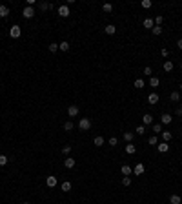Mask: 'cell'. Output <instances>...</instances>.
Masks as SVG:
<instances>
[{
	"label": "cell",
	"instance_id": "obj_1",
	"mask_svg": "<svg viewBox=\"0 0 182 204\" xmlns=\"http://www.w3.org/2000/svg\"><path fill=\"white\" fill-rule=\"evenodd\" d=\"M78 128H80L82 131H89L91 129V120L89 118H80V120H78Z\"/></svg>",
	"mask_w": 182,
	"mask_h": 204
},
{
	"label": "cell",
	"instance_id": "obj_2",
	"mask_svg": "<svg viewBox=\"0 0 182 204\" xmlns=\"http://www.w3.org/2000/svg\"><path fill=\"white\" fill-rule=\"evenodd\" d=\"M22 35V27L20 26H11L9 27V37L11 38H18Z\"/></svg>",
	"mask_w": 182,
	"mask_h": 204
},
{
	"label": "cell",
	"instance_id": "obj_3",
	"mask_svg": "<svg viewBox=\"0 0 182 204\" xmlns=\"http://www.w3.org/2000/svg\"><path fill=\"white\" fill-rule=\"evenodd\" d=\"M58 15H60L62 18H67V17H69V7H67V4L58 6Z\"/></svg>",
	"mask_w": 182,
	"mask_h": 204
},
{
	"label": "cell",
	"instance_id": "obj_4",
	"mask_svg": "<svg viewBox=\"0 0 182 204\" xmlns=\"http://www.w3.org/2000/svg\"><path fill=\"white\" fill-rule=\"evenodd\" d=\"M22 17H24V18H33V17H35V9L29 7V6H26V7L22 9Z\"/></svg>",
	"mask_w": 182,
	"mask_h": 204
},
{
	"label": "cell",
	"instance_id": "obj_5",
	"mask_svg": "<svg viewBox=\"0 0 182 204\" xmlns=\"http://www.w3.org/2000/svg\"><path fill=\"white\" fill-rule=\"evenodd\" d=\"M46 184L49 188H55L57 184H58V179L55 177V175H47V179H46Z\"/></svg>",
	"mask_w": 182,
	"mask_h": 204
},
{
	"label": "cell",
	"instance_id": "obj_6",
	"mask_svg": "<svg viewBox=\"0 0 182 204\" xmlns=\"http://www.w3.org/2000/svg\"><path fill=\"white\" fill-rule=\"evenodd\" d=\"M153 124V115L151 113H146L144 117H142V126H151Z\"/></svg>",
	"mask_w": 182,
	"mask_h": 204
},
{
	"label": "cell",
	"instance_id": "obj_7",
	"mask_svg": "<svg viewBox=\"0 0 182 204\" xmlns=\"http://www.w3.org/2000/svg\"><path fill=\"white\" fill-rule=\"evenodd\" d=\"M171 120H173V117H171L169 113H162V117H160V124H162V126H166V124H171Z\"/></svg>",
	"mask_w": 182,
	"mask_h": 204
},
{
	"label": "cell",
	"instance_id": "obj_8",
	"mask_svg": "<svg viewBox=\"0 0 182 204\" xmlns=\"http://www.w3.org/2000/svg\"><path fill=\"white\" fill-rule=\"evenodd\" d=\"M75 164H77V162H75V159H73V157H67L66 161H64V166H66L67 170H71V168H75Z\"/></svg>",
	"mask_w": 182,
	"mask_h": 204
},
{
	"label": "cell",
	"instance_id": "obj_9",
	"mask_svg": "<svg viewBox=\"0 0 182 204\" xmlns=\"http://www.w3.org/2000/svg\"><path fill=\"white\" fill-rule=\"evenodd\" d=\"M120 171H122V175H124V177H129L131 173H133V170H131V166H127V164H124V166L120 168Z\"/></svg>",
	"mask_w": 182,
	"mask_h": 204
},
{
	"label": "cell",
	"instance_id": "obj_10",
	"mask_svg": "<svg viewBox=\"0 0 182 204\" xmlns=\"http://www.w3.org/2000/svg\"><path fill=\"white\" fill-rule=\"evenodd\" d=\"M160 135H162V142H169L171 138H173V133L171 131H162Z\"/></svg>",
	"mask_w": 182,
	"mask_h": 204
},
{
	"label": "cell",
	"instance_id": "obj_11",
	"mask_svg": "<svg viewBox=\"0 0 182 204\" xmlns=\"http://www.w3.org/2000/svg\"><path fill=\"white\" fill-rule=\"evenodd\" d=\"M147 102H149L151 106L157 104V102H159V95H157V93H149V95H147Z\"/></svg>",
	"mask_w": 182,
	"mask_h": 204
},
{
	"label": "cell",
	"instance_id": "obj_12",
	"mask_svg": "<svg viewBox=\"0 0 182 204\" xmlns=\"http://www.w3.org/2000/svg\"><path fill=\"white\" fill-rule=\"evenodd\" d=\"M38 7H40L42 11H51L55 6H53V4H47V2H40V4H38Z\"/></svg>",
	"mask_w": 182,
	"mask_h": 204
},
{
	"label": "cell",
	"instance_id": "obj_13",
	"mask_svg": "<svg viewBox=\"0 0 182 204\" xmlns=\"http://www.w3.org/2000/svg\"><path fill=\"white\" fill-rule=\"evenodd\" d=\"M67 115H69V117H77L78 115V106H69V108H67Z\"/></svg>",
	"mask_w": 182,
	"mask_h": 204
},
{
	"label": "cell",
	"instance_id": "obj_14",
	"mask_svg": "<svg viewBox=\"0 0 182 204\" xmlns=\"http://www.w3.org/2000/svg\"><path fill=\"white\" fill-rule=\"evenodd\" d=\"M157 150H159L160 153H166V151L169 150V144H168V142H160L159 146H157Z\"/></svg>",
	"mask_w": 182,
	"mask_h": 204
},
{
	"label": "cell",
	"instance_id": "obj_15",
	"mask_svg": "<svg viewBox=\"0 0 182 204\" xmlns=\"http://www.w3.org/2000/svg\"><path fill=\"white\" fill-rule=\"evenodd\" d=\"M0 17H2V18L9 17V7L7 6H0Z\"/></svg>",
	"mask_w": 182,
	"mask_h": 204
},
{
	"label": "cell",
	"instance_id": "obj_16",
	"mask_svg": "<svg viewBox=\"0 0 182 204\" xmlns=\"http://www.w3.org/2000/svg\"><path fill=\"white\" fill-rule=\"evenodd\" d=\"M144 27L146 29H153L155 27V20H153V18H146V20H144Z\"/></svg>",
	"mask_w": 182,
	"mask_h": 204
},
{
	"label": "cell",
	"instance_id": "obj_17",
	"mask_svg": "<svg viewBox=\"0 0 182 204\" xmlns=\"http://www.w3.org/2000/svg\"><path fill=\"white\" fill-rule=\"evenodd\" d=\"M135 151H137V146H135V144H131V142H127V146H126V153H129V155H133Z\"/></svg>",
	"mask_w": 182,
	"mask_h": 204
},
{
	"label": "cell",
	"instance_id": "obj_18",
	"mask_svg": "<svg viewBox=\"0 0 182 204\" xmlns=\"http://www.w3.org/2000/svg\"><path fill=\"white\" fill-rule=\"evenodd\" d=\"M169 98H171V102H180V93L179 91H171Z\"/></svg>",
	"mask_w": 182,
	"mask_h": 204
},
{
	"label": "cell",
	"instance_id": "obj_19",
	"mask_svg": "<svg viewBox=\"0 0 182 204\" xmlns=\"http://www.w3.org/2000/svg\"><path fill=\"white\" fill-rule=\"evenodd\" d=\"M133 173H135V175H142V173H144V164H137Z\"/></svg>",
	"mask_w": 182,
	"mask_h": 204
},
{
	"label": "cell",
	"instance_id": "obj_20",
	"mask_svg": "<svg viewBox=\"0 0 182 204\" xmlns=\"http://www.w3.org/2000/svg\"><path fill=\"white\" fill-rule=\"evenodd\" d=\"M106 33L107 35H115L117 33V27L113 26V24H107V26H106Z\"/></svg>",
	"mask_w": 182,
	"mask_h": 204
},
{
	"label": "cell",
	"instance_id": "obj_21",
	"mask_svg": "<svg viewBox=\"0 0 182 204\" xmlns=\"http://www.w3.org/2000/svg\"><path fill=\"white\" fill-rule=\"evenodd\" d=\"M169 202H171V204H180L182 199H180V195H171V197H169Z\"/></svg>",
	"mask_w": 182,
	"mask_h": 204
},
{
	"label": "cell",
	"instance_id": "obj_22",
	"mask_svg": "<svg viewBox=\"0 0 182 204\" xmlns=\"http://www.w3.org/2000/svg\"><path fill=\"white\" fill-rule=\"evenodd\" d=\"M133 137H135L133 131H126V133H124V140H126V142H131V140H133Z\"/></svg>",
	"mask_w": 182,
	"mask_h": 204
},
{
	"label": "cell",
	"instance_id": "obj_23",
	"mask_svg": "<svg viewBox=\"0 0 182 204\" xmlns=\"http://www.w3.org/2000/svg\"><path fill=\"white\" fill-rule=\"evenodd\" d=\"M164 71H173V62H171V60H166L164 62Z\"/></svg>",
	"mask_w": 182,
	"mask_h": 204
},
{
	"label": "cell",
	"instance_id": "obj_24",
	"mask_svg": "<svg viewBox=\"0 0 182 204\" xmlns=\"http://www.w3.org/2000/svg\"><path fill=\"white\" fill-rule=\"evenodd\" d=\"M159 84H160V80H159L157 77H149V86H151V88H157Z\"/></svg>",
	"mask_w": 182,
	"mask_h": 204
},
{
	"label": "cell",
	"instance_id": "obj_25",
	"mask_svg": "<svg viewBox=\"0 0 182 204\" xmlns=\"http://www.w3.org/2000/svg\"><path fill=\"white\" fill-rule=\"evenodd\" d=\"M144 86H146V82L142 80V78H135V88H137V89H142Z\"/></svg>",
	"mask_w": 182,
	"mask_h": 204
},
{
	"label": "cell",
	"instance_id": "obj_26",
	"mask_svg": "<svg viewBox=\"0 0 182 204\" xmlns=\"http://www.w3.org/2000/svg\"><path fill=\"white\" fill-rule=\"evenodd\" d=\"M58 49L60 51H69V42H60L58 44Z\"/></svg>",
	"mask_w": 182,
	"mask_h": 204
},
{
	"label": "cell",
	"instance_id": "obj_27",
	"mask_svg": "<svg viewBox=\"0 0 182 204\" xmlns=\"http://www.w3.org/2000/svg\"><path fill=\"white\" fill-rule=\"evenodd\" d=\"M62 191H71V182L69 181H66V182H62Z\"/></svg>",
	"mask_w": 182,
	"mask_h": 204
},
{
	"label": "cell",
	"instance_id": "obj_28",
	"mask_svg": "<svg viewBox=\"0 0 182 204\" xmlns=\"http://www.w3.org/2000/svg\"><path fill=\"white\" fill-rule=\"evenodd\" d=\"M102 11H104V13H111L113 11V4H104V6H102Z\"/></svg>",
	"mask_w": 182,
	"mask_h": 204
},
{
	"label": "cell",
	"instance_id": "obj_29",
	"mask_svg": "<svg viewBox=\"0 0 182 204\" xmlns=\"http://www.w3.org/2000/svg\"><path fill=\"white\" fill-rule=\"evenodd\" d=\"M73 128H75V124H73L71 120H67L66 124H64V129H66V131H71V129H73Z\"/></svg>",
	"mask_w": 182,
	"mask_h": 204
},
{
	"label": "cell",
	"instance_id": "obj_30",
	"mask_svg": "<svg viewBox=\"0 0 182 204\" xmlns=\"http://www.w3.org/2000/svg\"><path fill=\"white\" fill-rule=\"evenodd\" d=\"M104 137H95V146H104Z\"/></svg>",
	"mask_w": 182,
	"mask_h": 204
},
{
	"label": "cell",
	"instance_id": "obj_31",
	"mask_svg": "<svg viewBox=\"0 0 182 204\" xmlns=\"http://www.w3.org/2000/svg\"><path fill=\"white\" fill-rule=\"evenodd\" d=\"M153 131L157 133V135H160L162 133V124H153Z\"/></svg>",
	"mask_w": 182,
	"mask_h": 204
},
{
	"label": "cell",
	"instance_id": "obj_32",
	"mask_svg": "<svg viewBox=\"0 0 182 204\" xmlns=\"http://www.w3.org/2000/svg\"><path fill=\"white\" fill-rule=\"evenodd\" d=\"M153 20H155V26H162V22H164V17H162V15H159V17L153 18Z\"/></svg>",
	"mask_w": 182,
	"mask_h": 204
},
{
	"label": "cell",
	"instance_id": "obj_33",
	"mask_svg": "<svg viewBox=\"0 0 182 204\" xmlns=\"http://www.w3.org/2000/svg\"><path fill=\"white\" fill-rule=\"evenodd\" d=\"M135 133H137V135H144V133H146V126H139L135 129Z\"/></svg>",
	"mask_w": 182,
	"mask_h": 204
},
{
	"label": "cell",
	"instance_id": "obj_34",
	"mask_svg": "<svg viewBox=\"0 0 182 204\" xmlns=\"http://www.w3.org/2000/svg\"><path fill=\"white\" fill-rule=\"evenodd\" d=\"M151 6H153V2H151V0H142V7H146V9H149Z\"/></svg>",
	"mask_w": 182,
	"mask_h": 204
},
{
	"label": "cell",
	"instance_id": "obj_35",
	"mask_svg": "<svg viewBox=\"0 0 182 204\" xmlns=\"http://www.w3.org/2000/svg\"><path fill=\"white\" fill-rule=\"evenodd\" d=\"M49 51H51V53H55V51H58V44H57V42L49 44Z\"/></svg>",
	"mask_w": 182,
	"mask_h": 204
},
{
	"label": "cell",
	"instance_id": "obj_36",
	"mask_svg": "<svg viewBox=\"0 0 182 204\" xmlns=\"http://www.w3.org/2000/svg\"><path fill=\"white\" fill-rule=\"evenodd\" d=\"M7 162H9V159L6 155H0V166H6Z\"/></svg>",
	"mask_w": 182,
	"mask_h": 204
},
{
	"label": "cell",
	"instance_id": "obj_37",
	"mask_svg": "<svg viewBox=\"0 0 182 204\" xmlns=\"http://www.w3.org/2000/svg\"><path fill=\"white\" fill-rule=\"evenodd\" d=\"M107 144H109V146H117V144H119V138H117V137H111L109 140H107Z\"/></svg>",
	"mask_w": 182,
	"mask_h": 204
},
{
	"label": "cell",
	"instance_id": "obj_38",
	"mask_svg": "<svg viewBox=\"0 0 182 204\" xmlns=\"http://www.w3.org/2000/svg\"><path fill=\"white\" fill-rule=\"evenodd\" d=\"M131 184V177H124L122 179V186H129Z\"/></svg>",
	"mask_w": 182,
	"mask_h": 204
},
{
	"label": "cell",
	"instance_id": "obj_39",
	"mask_svg": "<svg viewBox=\"0 0 182 204\" xmlns=\"http://www.w3.org/2000/svg\"><path fill=\"white\" fill-rule=\"evenodd\" d=\"M151 31H153V35H160V33H162V26H155Z\"/></svg>",
	"mask_w": 182,
	"mask_h": 204
},
{
	"label": "cell",
	"instance_id": "obj_40",
	"mask_svg": "<svg viewBox=\"0 0 182 204\" xmlns=\"http://www.w3.org/2000/svg\"><path fill=\"white\" fill-rule=\"evenodd\" d=\"M142 73H144L146 77H151V73H153V71H151V68H149V66H146V68H144V71H142Z\"/></svg>",
	"mask_w": 182,
	"mask_h": 204
},
{
	"label": "cell",
	"instance_id": "obj_41",
	"mask_svg": "<svg viewBox=\"0 0 182 204\" xmlns=\"http://www.w3.org/2000/svg\"><path fill=\"white\" fill-rule=\"evenodd\" d=\"M62 153H64V155H69V153H71V146H64L62 148Z\"/></svg>",
	"mask_w": 182,
	"mask_h": 204
},
{
	"label": "cell",
	"instance_id": "obj_42",
	"mask_svg": "<svg viewBox=\"0 0 182 204\" xmlns=\"http://www.w3.org/2000/svg\"><path fill=\"white\" fill-rule=\"evenodd\" d=\"M160 55H162V57H168V55H169V51H168L166 47H162V49H160Z\"/></svg>",
	"mask_w": 182,
	"mask_h": 204
},
{
	"label": "cell",
	"instance_id": "obj_43",
	"mask_svg": "<svg viewBox=\"0 0 182 204\" xmlns=\"http://www.w3.org/2000/svg\"><path fill=\"white\" fill-rule=\"evenodd\" d=\"M149 144H151V146H155V144H157V137H149Z\"/></svg>",
	"mask_w": 182,
	"mask_h": 204
},
{
	"label": "cell",
	"instance_id": "obj_44",
	"mask_svg": "<svg viewBox=\"0 0 182 204\" xmlns=\"http://www.w3.org/2000/svg\"><path fill=\"white\" fill-rule=\"evenodd\" d=\"M175 113H177L179 117H182V106H179V108H177V111H175Z\"/></svg>",
	"mask_w": 182,
	"mask_h": 204
},
{
	"label": "cell",
	"instance_id": "obj_45",
	"mask_svg": "<svg viewBox=\"0 0 182 204\" xmlns=\"http://www.w3.org/2000/svg\"><path fill=\"white\" fill-rule=\"evenodd\" d=\"M177 46H179V49H182V38H180L179 42H177Z\"/></svg>",
	"mask_w": 182,
	"mask_h": 204
},
{
	"label": "cell",
	"instance_id": "obj_46",
	"mask_svg": "<svg viewBox=\"0 0 182 204\" xmlns=\"http://www.w3.org/2000/svg\"><path fill=\"white\" fill-rule=\"evenodd\" d=\"M179 88H180V91H182V84H180V86H179Z\"/></svg>",
	"mask_w": 182,
	"mask_h": 204
},
{
	"label": "cell",
	"instance_id": "obj_47",
	"mask_svg": "<svg viewBox=\"0 0 182 204\" xmlns=\"http://www.w3.org/2000/svg\"><path fill=\"white\" fill-rule=\"evenodd\" d=\"M24 204H31V202H24Z\"/></svg>",
	"mask_w": 182,
	"mask_h": 204
},
{
	"label": "cell",
	"instance_id": "obj_48",
	"mask_svg": "<svg viewBox=\"0 0 182 204\" xmlns=\"http://www.w3.org/2000/svg\"><path fill=\"white\" fill-rule=\"evenodd\" d=\"M180 68H182V62H180Z\"/></svg>",
	"mask_w": 182,
	"mask_h": 204
},
{
	"label": "cell",
	"instance_id": "obj_49",
	"mask_svg": "<svg viewBox=\"0 0 182 204\" xmlns=\"http://www.w3.org/2000/svg\"><path fill=\"white\" fill-rule=\"evenodd\" d=\"M180 31H182V29H180Z\"/></svg>",
	"mask_w": 182,
	"mask_h": 204
}]
</instances>
